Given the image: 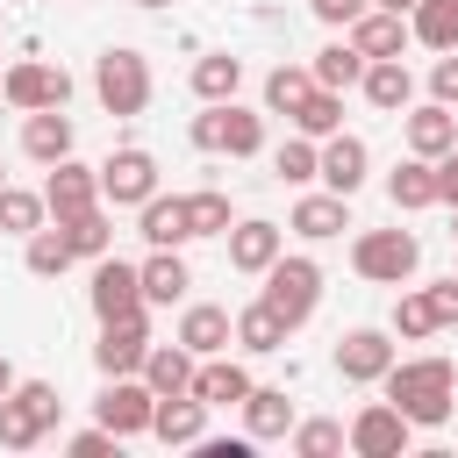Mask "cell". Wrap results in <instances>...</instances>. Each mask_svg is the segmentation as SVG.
Here are the masks:
<instances>
[{"mask_svg": "<svg viewBox=\"0 0 458 458\" xmlns=\"http://www.w3.org/2000/svg\"><path fill=\"white\" fill-rule=\"evenodd\" d=\"M143 351H150V315H122V322H100L93 365L100 379H122V372H143Z\"/></svg>", "mask_w": 458, "mask_h": 458, "instance_id": "obj_15", "label": "cell"}, {"mask_svg": "<svg viewBox=\"0 0 458 458\" xmlns=\"http://www.w3.org/2000/svg\"><path fill=\"white\" fill-rule=\"evenodd\" d=\"M293 129H301V136H315V143H322V136H336V129H344V93L315 86V93L293 107Z\"/></svg>", "mask_w": 458, "mask_h": 458, "instance_id": "obj_40", "label": "cell"}, {"mask_svg": "<svg viewBox=\"0 0 458 458\" xmlns=\"http://www.w3.org/2000/svg\"><path fill=\"white\" fill-rule=\"evenodd\" d=\"M401 136H408L415 157H444V150L458 143V107H444V100H408V107H401Z\"/></svg>", "mask_w": 458, "mask_h": 458, "instance_id": "obj_16", "label": "cell"}, {"mask_svg": "<svg viewBox=\"0 0 458 458\" xmlns=\"http://www.w3.org/2000/svg\"><path fill=\"white\" fill-rule=\"evenodd\" d=\"M136 236L150 243V250H186L193 243V229H186V193H150L143 208H136Z\"/></svg>", "mask_w": 458, "mask_h": 458, "instance_id": "obj_19", "label": "cell"}, {"mask_svg": "<svg viewBox=\"0 0 458 458\" xmlns=\"http://www.w3.org/2000/svg\"><path fill=\"white\" fill-rule=\"evenodd\" d=\"M351 43H358V57H408V14H386V7H365L351 29H344Z\"/></svg>", "mask_w": 458, "mask_h": 458, "instance_id": "obj_28", "label": "cell"}, {"mask_svg": "<svg viewBox=\"0 0 458 458\" xmlns=\"http://www.w3.org/2000/svg\"><path fill=\"white\" fill-rule=\"evenodd\" d=\"M136 279H143V308H179V301L193 293V272H186L179 250H150V258L136 265Z\"/></svg>", "mask_w": 458, "mask_h": 458, "instance_id": "obj_25", "label": "cell"}, {"mask_svg": "<svg viewBox=\"0 0 458 458\" xmlns=\"http://www.w3.org/2000/svg\"><path fill=\"white\" fill-rule=\"evenodd\" d=\"M193 365H200V358L172 336V344H150V351H143V372H136V379L165 401V394H186V386H193Z\"/></svg>", "mask_w": 458, "mask_h": 458, "instance_id": "obj_29", "label": "cell"}, {"mask_svg": "<svg viewBox=\"0 0 458 458\" xmlns=\"http://www.w3.org/2000/svg\"><path fill=\"white\" fill-rule=\"evenodd\" d=\"M379 394L415 422V429H444L451 422V408H458V365L451 358H394L386 372H379Z\"/></svg>", "mask_w": 458, "mask_h": 458, "instance_id": "obj_1", "label": "cell"}, {"mask_svg": "<svg viewBox=\"0 0 458 458\" xmlns=\"http://www.w3.org/2000/svg\"><path fill=\"white\" fill-rule=\"evenodd\" d=\"M64 451H72V458H114V451H122V437L93 422V429H72V437H64Z\"/></svg>", "mask_w": 458, "mask_h": 458, "instance_id": "obj_43", "label": "cell"}, {"mask_svg": "<svg viewBox=\"0 0 458 458\" xmlns=\"http://www.w3.org/2000/svg\"><path fill=\"white\" fill-rule=\"evenodd\" d=\"M186 394H200L208 408H236L243 394H250V365L243 358H229V351H215V358H200L193 365V386Z\"/></svg>", "mask_w": 458, "mask_h": 458, "instance_id": "obj_23", "label": "cell"}, {"mask_svg": "<svg viewBox=\"0 0 458 458\" xmlns=\"http://www.w3.org/2000/svg\"><path fill=\"white\" fill-rule=\"evenodd\" d=\"M286 444H293V458H336V451H351L336 415H308V422H293V429H286Z\"/></svg>", "mask_w": 458, "mask_h": 458, "instance_id": "obj_39", "label": "cell"}, {"mask_svg": "<svg viewBox=\"0 0 458 458\" xmlns=\"http://www.w3.org/2000/svg\"><path fill=\"white\" fill-rule=\"evenodd\" d=\"M286 336H293V329H286L265 301H250V308L229 315V344H236L243 358H272V351H286Z\"/></svg>", "mask_w": 458, "mask_h": 458, "instance_id": "obj_27", "label": "cell"}, {"mask_svg": "<svg viewBox=\"0 0 458 458\" xmlns=\"http://www.w3.org/2000/svg\"><path fill=\"white\" fill-rule=\"evenodd\" d=\"M236 86H243V57H229V50L193 57V100H236Z\"/></svg>", "mask_w": 458, "mask_h": 458, "instance_id": "obj_34", "label": "cell"}, {"mask_svg": "<svg viewBox=\"0 0 458 458\" xmlns=\"http://www.w3.org/2000/svg\"><path fill=\"white\" fill-rule=\"evenodd\" d=\"M308 93H315V72H308V64H272V72H265V114H286V122H293V107H301Z\"/></svg>", "mask_w": 458, "mask_h": 458, "instance_id": "obj_35", "label": "cell"}, {"mask_svg": "<svg viewBox=\"0 0 458 458\" xmlns=\"http://www.w3.org/2000/svg\"><path fill=\"white\" fill-rule=\"evenodd\" d=\"M451 236H458V208H451Z\"/></svg>", "mask_w": 458, "mask_h": 458, "instance_id": "obj_51", "label": "cell"}, {"mask_svg": "<svg viewBox=\"0 0 458 458\" xmlns=\"http://www.w3.org/2000/svg\"><path fill=\"white\" fill-rule=\"evenodd\" d=\"M422 293H429L437 322H444V329H458V272H451V279H437V286H422Z\"/></svg>", "mask_w": 458, "mask_h": 458, "instance_id": "obj_46", "label": "cell"}, {"mask_svg": "<svg viewBox=\"0 0 458 458\" xmlns=\"http://www.w3.org/2000/svg\"><path fill=\"white\" fill-rule=\"evenodd\" d=\"M64 415V394L50 379H14V394H0V444L7 451H36Z\"/></svg>", "mask_w": 458, "mask_h": 458, "instance_id": "obj_3", "label": "cell"}, {"mask_svg": "<svg viewBox=\"0 0 458 458\" xmlns=\"http://www.w3.org/2000/svg\"><path fill=\"white\" fill-rule=\"evenodd\" d=\"M193 150L208 157H258L265 150V107H236V100H200V114L186 122Z\"/></svg>", "mask_w": 458, "mask_h": 458, "instance_id": "obj_2", "label": "cell"}, {"mask_svg": "<svg viewBox=\"0 0 458 458\" xmlns=\"http://www.w3.org/2000/svg\"><path fill=\"white\" fill-rule=\"evenodd\" d=\"M208 415H215V408H208L200 394H165V401L150 408V437L172 444V451H179V444H200V437H208Z\"/></svg>", "mask_w": 458, "mask_h": 458, "instance_id": "obj_20", "label": "cell"}, {"mask_svg": "<svg viewBox=\"0 0 458 458\" xmlns=\"http://www.w3.org/2000/svg\"><path fill=\"white\" fill-rule=\"evenodd\" d=\"M193 358H215V351H229V308H215V301H179V329H172Z\"/></svg>", "mask_w": 458, "mask_h": 458, "instance_id": "obj_26", "label": "cell"}, {"mask_svg": "<svg viewBox=\"0 0 458 458\" xmlns=\"http://www.w3.org/2000/svg\"><path fill=\"white\" fill-rule=\"evenodd\" d=\"M401 358V344H394V329H344L336 336V372L351 379V386H379V372Z\"/></svg>", "mask_w": 458, "mask_h": 458, "instance_id": "obj_12", "label": "cell"}, {"mask_svg": "<svg viewBox=\"0 0 458 458\" xmlns=\"http://www.w3.org/2000/svg\"><path fill=\"white\" fill-rule=\"evenodd\" d=\"M415 265H422V243L408 229H358L351 236V272L372 286H408Z\"/></svg>", "mask_w": 458, "mask_h": 458, "instance_id": "obj_6", "label": "cell"}, {"mask_svg": "<svg viewBox=\"0 0 458 458\" xmlns=\"http://www.w3.org/2000/svg\"><path fill=\"white\" fill-rule=\"evenodd\" d=\"M315 179H322L329 193H344V200H351V193L372 179V150H365V136H344V129H336V136H322V165H315Z\"/></svg>", "mask_w": 458, "mask_h": 458, "instance_id": "obj_17", "label": "cell"}, {"mask_svg": "<svg viewBox=\"0 0 458 458\" xmlns=\"http://www.w3.org/2000/svg\"><path fill=\"white\" fill-rule=\"evenodd\" d=\"M386 200H394L401 215H415V208H437V165L408 150V157L386 172Z\"/></svg>", "mask_w": 458, "mask_h": 458, "instance_id": "obj_30", "label": "cell"}, {"mask_svg": "<svg viewBox=\"0 0 458 458\" xmlns=\"http://www.w3.org/2000/svg\"><path fill=\"white\" fill-rule=\"evenodd\" d=\"M344 444H351L358 458H408V444H415V422H408L394 401H365V408L344 422Z\"/></svg>", "mask_w": 458, "mask_h": 458, "instance_id": "obj_8", "label": "cell"}, {"mask_svg": "<svg viewBox=\"0 0 458 458\" xmlns=\"http://www.w3.org/2000/svg\"><path fill=\"white\" fill-rule=\"evenodd\" d=\"M444 322H437V308H429V293L422 286H408L401 301H394V336L401 344H422V336H437Z\"/></svg>", "mask_w": 458, "mask_h": 458, "instance_id": "obj_42", "label": "cell"}, {"mask_svg": "<svg viewBox=\"0 0 458 458\" xmlns=\"http://www.w3.org/2000/svg\"><path fill=\"white\" fill-rule=\"evenodd\" d=\"M150 408H157V394H150L136 372H122V379H107V386H100L93 422H100V429H114V437L129 444V437H150Z\"/></svg>", "mask_w": 458, "mask_h": 458, "instance_id": "obj_10", "label": "cell"}, {"mask_svg": "<svg viewBox=\"0 0 458 458\" xmlns=\"http://www.w3.org/2000/svg\"><path fill=\"white\" fill-rule=\"evenodd\" d=\"M129 7H150V14H157V7H172V0H129Z\"/></svg>", "mask_w": 458, "mask_h": 458, "instance_id": "obj_50", "label": "cell"}, {"mask_svg": "<svg viewBox=\"0 0 458 458\" xmlns=\"http://www.w3.org/2000/svg\"><path fill=\"white\" fill-rule=\"evenodd\" d=\"M57 229H64V243H72V258H86V265L114 250V208H107V200H100V208H79V215H64Z\"/></svg>", "mask_w": 458, "mask_h": 458, "instance_id": "obj_31", "label": "cell"}, {"mask_svg": "<svg viewBox=\"0 0 458 458\" xmlns=\"http://www.w3.org/2000/svg\"><path fill=\"white\" fill-rule=\"evenodd\" d=\"M150 57L143 50H129V43H107L100 57H93V93H100V107L107 114H143L150 107Z\"/></svg>", "mask_w": 458, "mask_h": 458, "instance_id": "obj_5", "label": "cell"}, {"mask_svg": "<svg viewBox=\"0 0 458 458\" xmlns=\"http://www.w3.org/2000/svg\"><path fill=\"white\" fill-rule=\"evenodd\" d=\"M86 301H93V315L100 322H122V315H143V279H136V265L129 258H93V286H86Z\"/></svg>", "mask_w": 458, "mask_h": 458, "instance_id": "obj_11", "label": "cell"}, {"mask_svg": "<svg viewBox=\"0 0 458 458\" xmlns=\"http://www.w3.org/2000/svg\"><path fill=\"white\" fill-rule=\"evenodd\" d=\"M72 143H79V129H72L64 107H36V114H21V157L57 165V157H72Z\"/></svg>", "mask_w": 458, "mask_h": 458, "instance_id": "obj_21", "label": "cell"}, {"mask_svg": "<svg viewBox=\"0 0 458 458\" xmlns=\"http://www.w3.org/2000/svg\"><path fill=\"white\" fill-rule=\"evenodd\" d=\"M451 7H458V0H451Z\"/></svg>", "mask_w": 458, "mask_h": 458, "instance_id": "obj_53", "label": "cell"}, {"mask_svg": "<svg viewBox=\"0 0 458 458\" xmlns=\"http://www.w3.org/2000/svg\"><path fill=\"white\" fill-rule=\"evenodd\" d=\"M365 7H372V0H308V14H315L322 29H351Z\"/></svg>", "mask_w": 458, "mask_h": 458, "instance_id": "obj_45", "label": "cell"}, {"mask_svg": "<svg viewBox=\"0 0 458 458\" xmlns=\"http://www.w3.org/2000/svg\"><path fill=\"white\" fill-rule=\"evenodd\" d=\"M0 186H7V165H0Z\"/></svg>", "mask_w": 458, "mask_h": 458, "instance_id": "obj_52", "label": "cell"}, {"mask_svg": "<svg viewBox=\"0 0 458 458\" xmlns=\"http://www.w3.org/2000/svg\"><path fill=\"white\" fill-rule=\"evenodd\" d=\"M429 100L458 107V50H437V64H429Z\"/></svg>", "mask_w": 458, "mask_h": 458, "instance_id": "obj_44", "label": "cell"}, {"mask_svg": "<svg viewBox=\"0 0 458 458\" xmlns=\"http://www.w3.org/2000/svg\"><path fill=\"white\" fill-rule=\"evenodd\" d=\"M236 408H243V437H250V444H279V437L301 422L293 394H286V386H258V379H250V394H243Z\"/></svg>", "mask_w": 458, "mask_h": 458, "instance_id": "obj_18", "label": "cell"}, {"mask_svg": "<svg viewBox=\"0 0 458 458\" xmlns=\"http://www.w3.org/2000/svg\"><path fill=\"white\" fill-rule=\"evenodd\" d=\"M222 243H229V272L258 279V272L286 250V229H279V222H265V215H243V222H229V229H222Z\"/></svg>", "mask_w": 458, "mask_h": 458, "instance_id": "obj_14", "label": "cell"}, {"mask_svg": "<svg viewBox=\"0 0 458 458\" xmlns=\"http://www.w3.org/2000/svg\"><path fill=\"white\" fill-rule=\"evenodd\" d=\"M229 222H236V208H229L222 186H193V193H186V229H193V236H222Z\"/></svg>", "mask_w": 458, "mask_h": 458, "instance_id": "obj_41", "label": "cell"}, {"mask_svg": "<svg viewBox=\"0 0 458 458\" xmlns=\"http://www.w3.org/2000/svg\"><path fill=\"white\" fill-rule=\"evenodd\" d=\"M408 43H422V50H458V7H451V0H415V7H408Z\"/></svg>", "mask_w": 458, "mask_h": 458, "instance_id": "obj_32", "label": "cell"}, {"mask_svg": "<svg viewBox=\"0 0 458 458\" xmlns=\"http://www.w3.org/2000/svg\"><path fill=\"white\" fill-rule=\"evenodd\" d=\"M93 172H100V200H107V208H143V200L157 193V157H150L143 143L107 150Z\"/></svg>", "mask_w": 458, "mask_h": 458, "instance_id": "obj_9", "label": "cell"}, {"mask_svg": "<svg viewBox=\"0 0 458 458\" xmlns=\"http://www.w3.org/2000/svg\"><path fill=\"white\" fill-rule=\"evenodd\" d=\"M43 208H50V222H64V215H79V208H100V172L79 165V157L43 165Z\"/></svg>", "mask_w": 458, "mask_h": 458, "instance_id": "obj_13", "label": "cell"}, {"mask_svg": "<svg viewBox=\"0 0 458 458\" xmlns=\"http://www.w3.org/2000/svg\"><path fill=\"white\" fill-rule=\"evenodd\" d=\"M358 93H365L379 114H401V107L415 100V72H408V57H365V79H358Z\"/></svg>", "mask_w": 458, "mask_h": 458, "instance_id": "obj_24", "label": "cell"}, {"mask_svg": "<svg viewBox=\"0 0 458 458\" xmlns=\"http://www.w3.org/2000/svg\"><path fill=\"white\" fill-rule=\"evenodd\" d=\"M429 165H437V208H458V143L444 157H429Z\"/></svg>", "mask_w": 458, "mask_h": 458, "instance_id": "obj_47", "label": "cell"}, {"mask_svg": "<svg viewBox=\"0 0 458 458\" xmlns=\"http://www.w3.org/2000/svg\"><path fill=\"white\" fill-rule=\"evenodd\" d=\"M14 379H21V372H14V365H7V351H0V394H14Z\"/></svg>", "mask_w": 458, "mask_h": 458, "instance_id": "obj_48", "label": "cell"}, {"mask_svg": "<svg viewBox=\"0 0 458 458\" xmlns=\"http://www.w3.org/2000/svg\"><path fill=\"white\" fill-rule=\"evenodd\" d=\"M0 100H7L14 114L64 107V100H72V72H64V64H50V57H21V64H7V72H0Z\"/></svg>", "mask_w": 458, "mask_h": 458, "instance_id": "obj_7", "label": "cell"}, {"mask_svg": "<svg viewBox=\"0 0 458 458\" xmlns=\"http://www.w3.org/2000/svg\"><path fill=\"white\" fill-rule=\"evenodd\" d=\"M21 265H29L36 279H57V272L72 265V243H64V229H57V222L29 229V236H21Z\"/></svg>", "mask_w": 458, "mask_h": 458, "instance_id": "obj_37", "label": "cell"}, {"mask_svg": "<svg viewBox=\"0 0 458 458\" xmlns=\"http://www.w3.org/2000/svg\"><path fill=\"white\" fill-rule=\"evenodd\" d=\"M50 222V208H43V186L29 193V186H0V236H29V229H43Z\"/></svg>", "mask_w": 458, "mask_h": 458, "instance_id": "obj_38", "label": "cell"}, {"mask_svg": "<svg viewBox=\"0 0 458 458\" xmlns=\"http://www.w3.org/2000/svg\"><path fill=\"white\" fill-rule=\"evenodd\" d=\"M315 165H322V143L301 136V129L272 150V179H279V186H315Z\"/></svg>", "mask_w": 458, "mask_h": 458, "instance_id": "obj_36", "label": "cell"}, {"mask_svg": "<svg viewBox=\"0 0 458 458\" xmlns=\"http://www.w3.org/2000/svg\"><path fill=\"white\" fill-rule=\"evenodd\" d=\"M286 229H293V236H308V243H329V236H344V229H351V200H344V193H329V186H322V193H301V200H293V215H286Z\"/></svg>", "mask_w": 458, "mask_h": 458, "instance_id": "obj_22", "label": "cell"}, {"mask_svg": "<svg viewBox=\"0 0 458 458\" xmlns=\"http://www.w3.org/2000/svg\"><path fill=\"white\" fill-rule=\"evenodd\" d=\"M308 72H315V86H329V93H351V86L365 79V57H358V43L344 36V43H322V50L308 57Z\"/></svg>", "mask_w": 458, "mask_h": 458, "instance_id": "obj_33", "label": "cell"}, {"mask_svg": "<svg viewBox=\"0 0 458 458\" xmlns=\"http://www.w3.org/2000/svg\"><path fill=\"white\" fill-rule=\"evenodd\" d=\"M258 279H265V293H258V301H265V308H272L286 329H301V322L322 308V265H315V258H301V250H293V258L279 250V258H272Z\"/></svg>", "mask_w": 458, "mask_h": 458, "instance_id": "obj_4", "label": "cell"}, {"mask_svg": "<svg viewBox=\"0 0 458 458\" xmlns=\"http://www.w3.org/2000/svg\"><path fill=\"white\" fill-rule=\"evenodd\" d=\"M372 7H386V14H408V7H415V0H372Z\"/></svg>", "mask_w": 458, "mask_h": 458, "instance_id": "obj_49", "label": "cell"}]
</instances>
